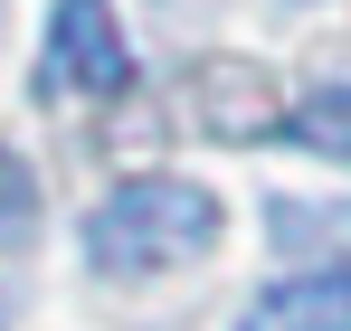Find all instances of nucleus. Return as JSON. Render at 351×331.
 <instances>
[{"instance_id":"obj_5","label":"nucleus","mask_w":351,"mask_h":331,"mask_svg":"<svg viewBox=\"0 0 351 331\" xmlns=\"http://www.w3.org/2000/svg\"><path fill=\"white\" fill-rule=\"evenodd\" d=\"M29 218H38V180L0 152V246H19V237H29Z\"/></svg>"},{"instance_id":"obj_2","label":"nucleus","mask_w":351,"mask_h":331,"mask_svg":"<svg viewBox=\"0 0 351 331\" xmlns=\"http://www.w3.org/2000/svg\"><path fill=\"white\" fill-rule=\"evenodd\" d=\"M38 85H48V95H123V85H133V48H123L114 0H58V10H48Z\"/></svg>"},{"instance_id":"obj_4","label":"nucleus","mask_w":351,"mask_h":331,"mask_svg":"<svg viewBox=\"0 0 351 331\" xmlns=\"http://www.w3.org/2000/svg\"><path fill=\"white\" fill-rule=\"evenodd\" d=\"M285 133L313 142L323 161H351V76H342V85H313V95L285 114Z\"/></svg>"},{"instance_id":"obj_3","label":"nucleus","mask_w":351,"mask_h":331,"mask_svg":"<svg viewBox=\"0 0 351 331\" xmlns=\"http://www.w3.org/2000/svg\"><path fill=\"white\" fill-rule=\"evenodd\" d=\"M237 331H351V275L332 265V275H285L256 293V313Z\"/></svg>"},{"instance_id":"obj_1","label":"nucleus","mask_w":351,"mask_h":331,"mask_svg":"<svg viewBox=\"0 0 351 331\" xmlns=\"http://www.w3.org/2000/svg\"><path fill=\"white\" fill-rule=\"evenodd\" d=\"M219 246V199L180 170H143L123 180L114 199L86 218V265L105 275H162V265H190Z\"/></svg>"}]
</instances>
